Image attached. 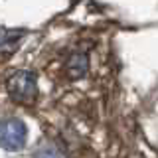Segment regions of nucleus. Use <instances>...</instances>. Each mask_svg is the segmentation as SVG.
<instances>
[{
	"mask_svg": "<svg viewBox=\"0 0 158 158\" xmlns=\"http://www.w3.org/2000/svg\"><path fill=\"white\" fill-rule=\"evenodd\" d=\"M28 131L20 118H0V146L6 150H18L26 144Z\"/></svg>",
	"mask_w": 158,
	"mask_h": 158,
	"instance_id": "1",
	"label": "nucleus"
},
{
	"mask_svg": "<svg viewBox=\"0 0 158 158\" xmlns=\"http://www.w3.org/2000/svg\"><path fill=\"white\" fill-rule=\"evenodd\" d=\"M8 93L18 103H32L38 95L36 77L30 71H18L8 79Z\"/></svg>",
	"mask_w": 158,
	"mask_h": 158,
	"instance_id": "2",
	"label": "nucleus"
},
{
	"mask_svg": "<svg viewBox=\"0 0 158 158\" xmlns=\"http://www.w3.org/2000/svg\"><path fill=\"white\" fill-rule=\"evenodd\" d=\"M22 40L20 32H0V53H12Z\"/></svg>",
	"mask_w": 158,
	"mask_h": 158,
	"instance_id": "3",
	"label": "nucleus"
},
{
	"mask_svg": "<svg viewBox=\"0 0 158 158\" xmlns=\"http://www.w3.org/2000/svg\"><path fill=\"white\" fill-rule=\"evenodd\" d=\"M87 71V57L83 53H75L67 63V73L71 77H81Z\"/></svg>",
	"mask_w": 158,
	"mask_h": 158,
	"instance_id": "4",
	"label": "nucleus"
},
{
	"mask_svg": "<svg viewBox=\"0 0 158 158\" xmlns=\"http://www.w3.org/2000/svg\"><path fill=\"white\" fill-rule=\"evenodd\" d=\"M36 158H63L59 152L56 150V148H52V146H46V148H42V150L36 154Z\"/></svg>",
	"mask_w": 158,
	"mask_h": 158,
	"instance_id": "5",
	"label": "nucleus"
}]
</instances>
